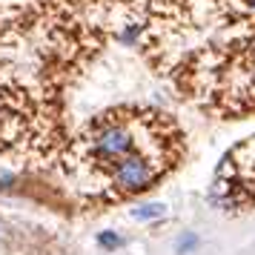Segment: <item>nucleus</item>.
Wrapping results in <instances>:
<instances>
[{
  "mask_svg": "<svg viewBox=\"0 0 255 255\" xmlns=\"http://www.w3.org/2000/svg\"><path fill=\"white\" fill-rule=\"evenodd\" d=\"M135 146H138V140H135V132L127 121H106L104 127L95 129L92 140H89L92 158L98 163H106V166H115L121 158L132 155Z\"/></svg>",
  "mask_w": 255,
  "mask_h": 255,
  "instance_id": "nucleus-1",
  "label": "nucleus"
},
{
  "mask_svg": "<svg viewBox=\"0 0 255 255\" xmlns=\"http://www.w3.org/2000/svg\"><path fill=\"white\" fill-rule=\"evenodd\" d=\"M166 215V207L161 201H149V204H138L132 209V218L135 221H161Z\"/></svg>",
  "mask_w": 255,
  "mask_h": 255,
  "instance_id": "nucleus-3",
  "label": "nucleus"
},
{
  "mask_svg": "<svg viewBox=\"0 0 255 255\" xmlns=\"http://www.w3.org/2000/svg\"><path fill=\"white\" fill-rule=\"evenodd\" d=\"M98 247L106 250V253H115L121 247H127V238L118 235V232H112V230H104V232H98Z\"/></svg>",
  "mask_w": 255,
  "mask_h": 255,
  "instance_id": "nucleus-4",
  "label": "nucleus"
},
{
  "mask_svg": "<svg viewBox=\"0 0 255 255\" xmlns=\"http://www.w3.org/2000/svg\"><path fill=\"white\" fill-rule=\"evenodd\" d=\"M247 6H250V9H255V0H247Z\"/></svg>",
  "mask_w": 255,
  "mask_h": 255,
  "instance_id": "nucleus-7",
  "label": "nucleus"
},
{
  "mask_svg": "<svg viewBox=\"0 0 255 255\" xmlns=\"http://www.w3.org/2000/svg\"><path fill=\"white\" fill-rule=\"evenodd\" d=\"M198 247H201V238L195 232H181L178 241H175V255H189V253H195Z\"/></svg>",
  "mask_w": 255,
  "mask_h": 255,
  "instance_id": "nucleus-5",
  "label": "nucleus"
},
{
  "mask_svg": "<svg viewBox=\"0 0 255 255\" xmlns=\"http://www.w3.org/2000/svg\"><path fill=\"white\" fill-rule=\"evenodd\" d=\"M138 37H140V26H127L124 32H121V43H127V46H135L138 43Z\"/></svg>",
  "mask_w": 255,
  "mask_h": 255,
  "instance_id": "nucleus-6",
  "label": "nucleus"
},
{
  "mask_svg": "<svg viewBox=\"0 0 255 255\" xmlns=\"http://www.w3.org/2000/svg\"><path fill=\"white\" fill-rule=\"evenodd\" d=\"M158 163L152 161L149 155L143 152H132L127 158L112 166V186H115L121 195H138V192H146L155 181H158Z\"/></svg>",
  "mask_w": 255,
  "mask_h": 255,
  "instance_id": "nucleus-2",
  "label": "nucleus"
}]
</instances>
